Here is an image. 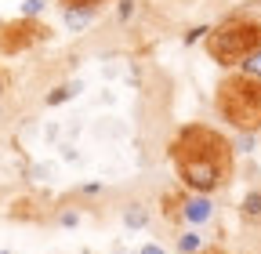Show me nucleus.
I'll return each instance as SVG.
<instances>
[{
    "label": "nucleus",
    "mask_w": 261,
    "mask_h": 254,
    "mask_svg": "<svg viewBox=\"0 0 261 254\" xmlns=\"http://www.w3.org/2000/svg\"><path fill=\"white\" fill-rule=\"evenodd\" d=\"M185 218L189 221H207L211 218V200H189L185 204Z\"/></svg>",
    "instance_id": "obj_5"
},
{
    "label": "nucleus",
    "mask_w": 261,
    "mask_h": 254,
    "mask_svg": "<svg viewBox=\"0 0 261 254\" xmlns=\"http://www.w3.org/2000/svg\"><path fill=\"white\" fill-rule=\"evenodd\" d=\"M37 33H40V29H33L29 22H11V26H0V51L15 55V51H22V47H29L33 40H37Z\"/></svg>",
    "instance_id": "obj_4"
},
{
    "label": "nucleus",
    "mask_w": 261,
    "mask_h": 254,
    "mask_svg": "<svg viewBox=\"0 0 261 254\" xmlns=\"http://www.w3.org/2000/svg\"><path fill=\"white\" fill-rule=\"evenodd\" d=\"M257 47H261V26L257 22H247V18L225 22L221 29H214L211 40H207V51L221 62V66H232V62L250 58Z\"/></svg>",
    "instance_id": "obj_3"
},
{
    "label": "nucleus",
    "mask_w": 261,
    "mask_h": 254,
    "mask_svg": "<svg viewBox=\"0 0 261 254\" xmlns=\"http://www.w3.org/2000/svg\"><path fill=\"white\" fill-rule=\"evenodd\" d=\"M174 167L181 174L185 185L200 189V193H211L228 178V167H232V149L218 131H207V127H185V131L174 138Z\"/></svg>",
    "instance_id": "obj_1"
},
{
    "label": "nucleus",
    "mask_w": 261,
    "mask_h": 254,
    "mask_svg": "<svg viewBox=\"0 0 261 254\" xmlns=\"http://www.w3.org/2000/svg\"><path fill=\"white\" fill-rule=\"evenodd\" d=\"M62 4H65V11L69 8H87L91 11V4H102V0H62Z\"/></svg>",
    "instance_id": "obj_11"
},
{
    "label": "nucleus",
    "mask_w": 261,
    "mask_h": 254,
    "mask_svg": "<svg viewBox=\"0 0 261 254\" xmlns=\"http://www.w3.org/2000/svg\"><path fill=\"white\" fill-rule=\"evenodd\" d=\"M207 254H221V250H207Z\"/></svg>",
    "instance_id": "obj_16"
},
{
    "label": "nucleus",
    "mask_w": 261,
    "mask_h": 254,
    "mask_svg": "<svg viewBox=\"0 0 261 254\" xmlns=\"http://www.w3.org/2000/svg\"><path fill=\"white\" fill-rule=\"evenodd\" d=\"M240 149H243V153H250V149H254V138H250V135H243V138H240Z\"/></svg>",
    "instance_id": "obj_15"
},
{
    "label": "nucleus",
    "mask_w": 261,
    "mask_h": 254,
    "mask_svg": "<svg viewBox=\"0 0 261 254\" xmlns=\"http://www.w3.org/2000/svg\"><path fill=\"white\" fill-rule=\"evenodd\" d=\"M73 91H76V87H62V91H55V94H51L47 102H51V106H58V102H65V98H69Z\"/></svg>",
    "instance_id": "obj_12"
},
{
    "label": "nucleus",
    "mask_w": 261,
    "mask_h": 254,
    "mask_svg": "<svg viewBox=\"0 0 261 254\" xmlns=\"http://www.w3.org/2000/svg\"><path fill=\"white\" fill-rule=\"evenodd\" d=\"M243 214H247V218H261V193H250V196L243 200Z\"/></svg>",
    "instance_id": "obj_7"
},
{
    "label": "nucleus",
    "mask_w": 261,
    "mask_h": 254,
    "mask_svg": "<svg viewBox=\"0 0 261 254\" xmlns=\"http://www.w3.org/2000/svg\"><path fill=\"white\" fill-rule=\"evenodd\" d=\"M243 73H247V77H254V80L261 77V51H254L250 58H243Z\"/></svg>",
    "instance_id": "obj_8"
},
{
    "label": "nucleus",
    "mask_w": 261,
    "mask_h": 254,
    "mask_svg": "<svg viewBox=\"0 0 261 254\" xmlns=\"http://www.w3.org/2000/svg\"><path fill=\"white\" fill-rule=\"evenodd\" d=\"M44 8V0H25V4H22V15H37Z\"/></svg>",
    "instance_id": "obj_13"
},
{
    "label": "nucleus",
    "mask_w": 261,
    "mask_h": 254,
    "mask_svg": "<svg viewBox=\"0 0 261 254\" xmlns=\"http://www.w3.org/2000/svg\"><path fill=\"white\" fill-rule=\"evenodd\" d=\"M0 254H4V250H0Z\"/></svg>",
    "instance_id": "obj_17"
},
{
    "label": "nucleus",
    "mask_w": 261,
    "mask_h": 254,
    "mask_svg": "<svg viewBox=\"0 0 261 254\" xmlns=\"http://www.w3.org/2000/svg\"><path fill=\"white\" fill-rule=\"evenodd\" d=\"M145 218H149V214H145L142 207H130V211H127V225H145Z\"/></svg>",
    "instance_id": "obj_10"
},
{
    "label": "nucleus",
    "mask_w": 261,
    "mask_h": 254,
    "mask_svg": "<svg viewBox=\"0 0 261 254\" xmlns=\"http://www.w3.org/2000/svg\"><path fill=\"white\" fill-rule=\"evenodd\" d=\"M142 254H167V250L156 247V243H145V247H142Z\"/></svg>",
    "instance_id": "obj_14"
},
{
    "label": "nucleus",
    "mask_w": 261,
    "mask_h": 254,
    "mask_svg": "<svg viewBox=\"0 0 261 254\" xmlns=\"http://www.w3.org/2000/svg\"><path fill=\"white\" fill-rule=\"evenodd\" d=\"M218 113L236 123L240 131H257L261 127V80L254 77H228L218 87Z\"/></svg>",
    "instance_id": "obj_2"
},
{
    "label": "nucleus",
    "mask_w": 261,
    "mask_h": 254,
    "mask_svg": "<svg viewBox=\"0 0 261 254\" xmlns=\"http://www.w3.org/2000/svg\"><path fill=\"white\" fill-rule=\"evenodd\" d=\"M178 247H181V250H185V254H192V250H196V247H200V236H196V233H185V236H181V240H178Z\"/></svg>",
    "instance_id": "obj_9"
},
{
    "label": "nucleus",
    "mask_w": 261,
    "mask_h": 254,
    "mask_svg": "<svg viewBox=\"0 0 261 254\" xmlns=\"http://www.w3.org/2000/svg\"><path fill=\"white\" fill-rule=\"evenodd\" d=\"M91 18H94V11H87V8H69L65 11V26L69 29H84V26H91Z\"/></svg>",
    "instance_id": "obj_6"
}]
</instances>
